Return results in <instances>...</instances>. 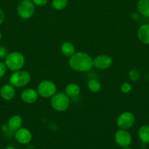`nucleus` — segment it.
<instances>
[{
	"instance_id": "29",
	"label": "nucleus",
	"mask_w": 149,
	"mask_h": 149,
	"mask_svg": "<svg viewBox=\"0 0 149 149\" xmlns=\"http://www.w3.org/2000/svg\"><path fill=\"white\" fill-rule=\"evenodd\" d=\"M124 149H132L131 148H130V147L127 146V147H125V148H124Z\"/></svg>"
},
{
	"instance_id": "9",
	"label": "nucleus",
	"mask_w": 149,
	"mask_h": 149,
	"mask_svg": "<svg viewBox=\"0 0 149 149\" xmlns=\"http://www.w3.org/2000/svg\"><path fill=\"white\" fill-rule=\"evenodd\" d=\"M114 138L115 143L122 148L129 146L132 141L131 134L127 131V130L120 129L115 132Z\"/></svg>"
},
{
	"instance_id": "28",
	"label": "nucleus",
	"mask_w": 149,
	"mask_h": 149,
	"mask_svg": "<svg viewBox=\"0 0 149 149\" xmlns=\"http://www.w3.org/2000/svg\"><path fill=\"white\" fill-rule=\"evenodd\" d=\"M1 38H2V33H1V31H0V41H1Z\"/></svg>"
},
{
	"instance_id": "15",
	"label": "nucleus",
	"mask_w": 149,
	"mask_h": 149,
	"mask_svg": "<svg viewBox=\"0 0 149 149\" xmlns=\"http://www.w3.org/2000/svg\"><path fill=\"white\" fill-rule=\"evenodd\" d=\"M81 89L80 87L76 83H70L67 84L64 90V93L70 97H77L80 95Z\"/></svg>"
},
{
	"instance_id": "8",
	"label": "nucleus",
	"mask_w": 149,
	"mask_h": 149,
	"mask_svg": "<svg viewBox=\"0 0 149 149\" xmlns=\"http://www.w3.org/2000/svg\"><path fill=\"white\" fill-rule=\"evenodd\" d=\"M112 59L110 55L102 54L95 57L93 59V65L99 70H107L111 67Z\"/></svg>"
},
{
	"instance_id": "21",
	"label": "nucleus",
	"mask_w": 149,
	"mask_h": 149,
	"mask_svg": "<svg viewBox=\"0 0 149 149\" xmlns=\"http://www.w3.org/2000/svg\"><path fill=\"white\" fill-rule=\"evenodd\" d=\"M140 77H141V74L140 71L137 68H131L129 71V78L131 81H137L140 80Z\"/></svg>"
},
{
	"instance_id": "3",
	"label": "nucleus",
	"mask_w": 149,
	"mask_h": 149,
	"mask_svg": "<svg viewBox=\"0 0 149 149\" xmlns=\"http://www.w3.org/2000/svg\"><path fill=\"white\" fill-rule=\"evenodd\" d=\"M70 97L65 93H56L51 98V106L58 112H64L69 109Z\"/></svg>"
},
{
	"instance_id": "26",
	"label": "nucleus",
	"mask_w": 149,
	"mask_h": 149,
	"mask_svg": "<svg viewBox=\"0 0 149 149\" xmlns=\"http://www.w3.org/2000/svg\"><path fill=\"white\" fill-rule=\"evenodd\" d=\"M4 20V13L1 8H0V26L3 23Z\"/></svg>"
},
{
	"instance_id": "19",
	"label": "nucleus",
	"mask_w": 149,
	"mask_h": 149,
	"mask_svg": "<svg viewBox=\"0 0 149 149\" xmlns=\"http://www.w3.org/2000/svg\"><path fill=\"white\" fill-rule=\"evenodd\" d=\"M87 87L89 91L93 93H96L100 91L101 88H102V84H101L100 81H98L97 79H93L88 81Z\"/></svg>"
},
{
	"instance_id": "16",
	"label": "nucleus",
	"mask_w": 149,
	"mask_h": 149,
	"mask_svg": "<svg viewBox=\"0 0 149 149\" xmlns=\"http://www.w3.org/2000/svg\"><path fill=\"white\" fill-rule=\"evenodd\" d=\"M61 52L64 56L71 57L75 53V47L74 45L70 42H63L61 46Z\"/></svg>"
},
{
	"instance_id": "22",
	"label": "nucleus",
	"mask_w": 149,
	"mask_h": 149,
	"mask_svg": "<svg viewBox=\"0 0 149 149\" xmlns=\"http://www.w3.org/2000/svg\"><path fill=\"white\" fill-rule=\"evenodd\" d=\"M120 90H121V93H124V94H129L132 90V86L130 83L125 81L121 85Z\"/></svg>"
},
{
	"instance_id": "24",
	"label": "nucleus",
	"mask_w": 149,
	"mask_h": 149,
	"mask_svg": "<svg viewBox=\"0 0 149 149\" xmlns=\"http://www.w3.org/2000/svg\"><path fill=\"white\" fill-rule=\"evenodd\" d=\"M8 55L7 49L4 46H0V59H5Z\"/></svg>"
},
{
	"instance_id": "2",
	"label": "nucleus",
	"mask_w": 149,
	"mask_h": 149,
	"mask_svg": "<svg viewBox=\"0 0 149 149\" xmlns=\"http://www.w3.org/2000/svg\"><path fill=\"white\" fill-rule=\"evenodd\" d=\"M4 63L7 69L14 72L22 69L24 66L25 57L21 52L13 51L7 55L4 59Z\"/></svg>"
},
{
	"instance_id": "23",
	"label": "nucleus",
	"mask_w": 149,
	"mask_h": 149,
	"mask_svg": "<svg viewBox=\"0 0 149 149\" xmlns=\"http://www.w3.org/2000/svg\"><path fill=\"white\" fill-rule=\"evenodd\" d=\"M7 66H6L4 62L0 61V79L2 78V77L5 75L6 73H7Z\"/></svg>"
},
{
	"instance_id": "10",
	"label": "nucleus",
	"mask_w": 149,
	"mask_h": 149,
	"mask_svg": "<svg viewBox=\"0 0 149 149\" xmlns=\"http://www.w3.org/2000/svg\"><path fill=\"white\" fill-rule=\"evenodd\" d=\"M15 138L16 141L20 144H23V145L29 144L32 139V132L27 128L21 127L15 131Z\"/></svg>"
},
{
	"instance_id": "1",
	"label": "nucleus",
	"mask_w": 149,
	"mask_h": 149,
	"mask_svg": "<svg viewBox=\"0 0 149 149\" xmlns=\"http://www.w3.org/2000/svg\"><path fill=\"white\" fill-rule=\"evenodd\" d=\"M69 66L76 72H89L93 68V58L85 52H75L70 57Z\"/></svg>"
},
{
	"instance_id": "7",
	"label": "nucleus",
	"mask_w": 149,
	"mask_h": 149,
	"mask_svg": "<svg viewBox=\"0 0 149 149\" xmlns=\"http://www.w3.org/2000/svg\"><path fill=\"white\" fill-rule=\"evenodd\" d=\"M135 123V116L131 112L121 113L117 118V125L120 129L129 130Z\"/></svg>"
},
{
	"instance_id": "20",
	"label": "nucleus",
	"mask_w": 149,
	"mask_h": 149,
	"mask_svg": "<svg viewBox=\"0 0 149 149\" xmlns=\"http://www.w3.org/2000/svg\"><path fill=\"white\" fill-rule=\"evenodd\" d=\"M68 4V0H53L52 6L56 10L61 11L64 10Z\"/></svg>"
},
{
	"instance_id": "18",
	"label": "nucleus",
	"mask_w": 149,
	"mask_h": 149,
	"mask_svg": "<svg viewBox=\"0 0 149 149\" xmlns=\"http://www.w3.org/2000/svg\"><path fill=\"white\" fill-rule=\"evenodd\" d=\"M138 136L143 143H149V125H143L138 130Z\"/></svg>"
},
{
	"instance_id": "13",
	"label": "nucleus",
	"mask_w": 149,
	"mask_h": 149,
	"mask_svg": "<svg viewBox=\"0 0 149 149\" xmlns=\"http://www.w3.org/2000/svg\"><path fill=\"white\" fill-rule=\"evenodd\" d=\"M23 125V119L20 115H13L9 119L7 122V127L9 130L12 132H15L18 129L21 128Z\"/></svg>"
},
{
	"instance_id": "5",
	"label": "nucleus",
	"mask_w": 149,
	"mask_h": 149,
	"mask_svg": "<svg viewBox=\"0 0 149 149\" xmlns=\"http://www.w3.org/2000/svg\"><path fill=\"white\" fill-rule=\"evenodd\" d=\"M37 91L41 97L51 98L57 93V87L51 80H42L38 84Z\"/></svg>"
},
{
	"instance_id": "17",
	"label": "nucleus",
	"mask_w": 149,
	"mask_h": 149,
	"mask_svg": "<svg viewBox=\"0 0 149 149\" xmlns=\"http://www.w3.org/2000/svg\"><path fill=\"white\" fill-rule=\"evenodd\" d=\"M137 8L140 15L149 17V0H138Z\"/></svg>"
},
{
	"instance_id": "12",
	"label": "nucleus",
	"mask_w": 149,
	"mask_h": 149,
	"mask_svg": "<svg viewBox=\"0 0 149 149\" xmlns=\"http://www.w3.org/2000/svg\"><path fill=\"white\" fill-rule=\"evenodd\" d=\"M15 95V87H13L10 83L4 84L0 88V96L3 100H7V101L13 100Z\"/></svg>"
},
{
	"instance_id": "6",
	"label": "nucleus",
	"mask_w": 149,
	"mask_h": 149,
	"mask_svg": "<svg viewBox=\"0 0 149 149\" xmlns=\"http://www.w3.org/2000/svg\"><path fill=\"white\" fill-rule=\"evenodd\" d=\"M35 12V5L32 0H23L17 7V13L22 19H29L33 17Z\"/></svg>"
},
{
	"instance_id": "27",
	"label": "nucleus",
	"mask_w": 149,
	"mask_h": 149,
	"mask_svg": "<svg viewBox=\"0 0 149 149\" xmlns=\"http://www.w3.org/2000/svg\"><path fill=\"white\" fill-rule=\"evenodd\" d=\"M4 149H15V148L14 147H13V146H7V147H6V148Z\"/></svg>"
},
{
	"instance_id": "25",
	"label": "nucleus",
	"mask_w": 149,
	"mask_h": 149,
	"mask_svg": "<svg viewBox=\"0 0 149 149\" xmlns=\"http://www.w3.org/2000/svg\"><path fill=\"white\" fill-rule=\"evenodd\" d=\"M32 1L35 6H38V7L45 6L48 2V0H32Z\"/></svg>"
},
{
	"instance_id": "4",
	"label": "nucleus",
	"mask_w": 149,
	"mask_h": 149,
	"mask_svg": "<svg viewBox=\"0 0 149 149\" xmlns=\"http://www.w3.org/2000/svg\"><path fill=\"white\" fill-rule=\"evenodd\" d=\"M31 74L25 70L14 71L10 77V84L15 88H21L27 85L31 81Z\"/></svg>"
},
{
	"instance_id": "14",
	"label": "nucleus",
	"mask_w": 149,
	"mask_h": 149,
	"mask_svg": "<svg viewBox=\"0 0 149 149\" xmlns=\"http://www.w3.org/2000/svg\"><path fill=\"white\" fill-rule=\"evenodd\" d=\"M137 36L142 43L149 45V23H145L140 26L137 31Z\"/></svg>"
},
{
	"instance_id": "11",
	"label": "nucleus",
	"mask_w": 149,
	"mask_h": 149,
	"mask_svg": "<svg viewBox=\"0 0 149 149\" xmlns=\"http://www.w3.org/2000/svg\"><path fill=\"white\" fill-rule=\"evenodd\" d=\"M39 97L37 91L33 88H26L20 93V99L22 101L27 104H33Z\"/></svg>"
}]
</instances>
